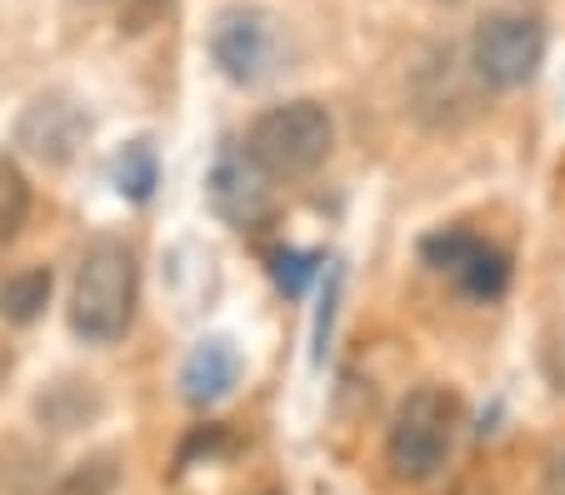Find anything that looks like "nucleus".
Segmentation results:
<instances>
[{
	"instance_id": "2eb2a0df",
	"label": "nucleus",
	"mask_w": 565,
	"mask_h": 495,
	"mask_svg": "<svg viewBox=\"0 0 565 495\" xmlns=\"http://www.w3.org/2000/svg\"><path fill=\"white\" fill-rule=\"evenodd\" d=\"M316 270H320L316 250H276V256H270V276H276V286L286 295H306V286L316 280Z\"/></svg>"
},
{
	"instance_id": "6ab92c4d",
	"label": "nucleus",
	"mask_w": 565,
	"mask_h": 495,
	"mask_svg": "<svg viewBox=\"0 0 565 495\" xmlns=\"http://www.w3.org/2000/svg\"><path fill=\"white\" fill-rule=\"evenodd\" d=\"M545 495H565V451L545 461Z\"/></svg>"
},
{
	"instance_id": "412c9836",
	"label": "nucleus",
	"mask_w": 565,
	"mask_h": 495,
	"mask_svg": "<svg viewBox=\"0 0 565 495\" xmlns=\"http://www.w3.org/2000/svg\"><path fill=\"white\" fill-rule=\"evenodd\" d=\"M436 6H460V0H436Z\"/></svg>"
},
{
	"instance_id": "9d476101",
	"label": "nucleus",
	"mask_w": 565,
	"mask_h": 495,
	"mask_svg": "<svg viewBox=\"0 0 565 495\" xmlns=\"http://www.w3.org/2000/svg\"><path fill=\"white\" fill-rule=\"evenodd\" d=\"M466 295H476V301H501L505 286H511V256L495 246H486V240H476L470 246V256L460 260V270L450 276Z\"/></svg>"
},
{
	"instance_id": "20e7f679",
	"label": "nucleus",
	"mask_w": 565,
	"mask_h": 495,
	"mask_svg": "<svg viewBox=\"0 0 565 495\" xmlns=\"http://www.w3.org/2000/svg\"><path fill=\"white\" fill-rule=\"evenodd\" d=\"M335 146L331 110L320 100H286L256 116L246 136V151L266 165L270 175H310Z\"/></svg>"
},
{
	"instance_id": "a211bd4d",
	"label": "nucleus",
	"mask_w": 565,
	"mask_h": 495,
	"mask_svg": "<svg viewBox=\"0 0 565 495\" xmlns=\"http://www.w3.org/2000/svg\"><path fill=\"white\" fill-rule=\"evenodd\" d=\"M160 6H166V0H130L120 21H126V31H146V25L160 15Z\"/></svg>"
},
{
	"instance_id": "9b49d317",
	"label": "nucleus",
	"mask_w": 565,
	"mask_h": 495,
	"mask_svg": "<svg viewBox=\"0 0 565 495\" xmlns=\"http://www.w3.org/2000/svg\"><path fill=\"white\" fill-rule=\"evenodd\" d=\"M45 301H51V270L45 266L15 270V276H6V286H0V315H6L11 325L41 321Z\"/></svg>"
},
{
	"instance_id": "0eeeda50",
	"label": "nucleus",
	"mask_w": 565,
	"mask_h": 495,
	"mask_svg": "<svg viewBox=\"0 0 565 495\" xmlns=\"http://www.w3.org/2000/svg\"><path fill=\"white\" fill-rule=\"evenodd\" d=\"M205 195L211 211L231 230H266L276 216V191H270V171L250 151H221V161L205 175Z\"/></svg>"
},
{
	"instance_id": "ddd939ff",
	"label": "nucleus",
	"mask_w": 565,
	"mask_h": 495,
	"mask_svg": "<svg viewBox=\"0 0 565 495\" xmlns=\"http://www.w3.org/2000/svg\"><path fill=\"white\" fill-rule=\"evenodd\" d=\"M25 220H31V181L21 165L0 155V246L21 236Z\"/></svg>"
},
{
	"instance_id": "f257e3e1",
	"label": "nucleus",
	"mask_w": 565,
	"mask_h": 495,
	"mask_svg": "<svg viewBox=\"0 0 565 495\" xmlns=\"http://www.w3.org/2000/svg\"><path fill=\"white\" fill-rule=\"evenodd\" d=\"M136 295H140V270L126 240L100 236L86 246L81 266L71 280V331L90 345H116L136 321Z\"/></svg>"
},
{
	"instance_id": "4468645a",
	"label": "nucleus",
	"mask_w": 565,
	"mask_h": 495,
	"mask_svg": "<svg viewBox=\"0 0 565 495\" xmlns=\"http://www.w3.org/2000/svg\"><path fill=\"white\" fill-rule=\"evenodd\" d=\"M120 485V461L116 455H90V461L71 465L45 495H116Z\"/></svg>"
},
{
	"instance_id": "6e6552de",
	"label": "nucleus",
	"mask_w": 565,
	"mask_h": 495,
	"mask_svg": "<svg viewBox=\"0 0 565 495\" xmlns=\"http://www.w3.org/2000/svg\"><path fill=\"white\" fill-rule=\"evenodd\" d=\"M90 136V116L75 106L71 96L51 90V96H35L25 106L21 126H15V146H25V155L45 165H65Z\"/></svg>"
},
{
	"instance_id": "f8f14e48",
	"label": "nucleus",
	"mask_w": 565,
	"mask_h": 495,
	"mask_svg": "<svg viewBox=\"0 0 565 495\" xmlns=\"http://www.w3.org/2000/svg\"><path fill=\"white\" fill-rule=\"evenodd\" d=\"M110 175H116V191L126 195V201H146V195L156 191V181H160V165H156V151H150V140H130L126 151L116 155Z\"/></svg>"
},
{
	"instance_id": "39448f33",
	"label": "nucleus",
	"mask_w": 565,
	"mask_h": 495,
	"mask_svg": "<svg viewBox=\"0 0 565 495\" xmlns=\"http://www.w3.org/2000/svg\"><path fill=\"white\" fill-rule=\"evenodd\" d=\"M211 55L221 65V76L235 86H270L290 65V31L276 11H225L211 31Z\"/></svg>"
},
{
	"instance_id": "dca6fc26",
	"label": "nucleus",
	"mask_w": 565,
	"mask_h": 495,
	"mask_svg": "<svg viewBox=\"0 0 565 495\" xmlns=\"http://www.w3.org/2000/svg\"><path fill=\"white\" fill-rule=\"evenodd\" d=\"M470 246H476V236L470 230H436V236L420 240V256H426V266L446 270V276H456L460 260L470 256Z\"/></svg>"
},
{
	"instance_id": "1a4fd4ad",
	"label": "nucleus",
	"mask_w": 565,
	"mask_h": 495,
	"mask_svg": "<svg viewBox=\"0 0 565 495\" xmlns=\"http://www.w3.org/2000/svg\"><path fill=\"white\" fill-rule=\"evenodd\" d=\"M241 380V361L225 341H205L195 345L181 366V396L191 406H215V400L231 396V386Z\"/></svg>"
},
{
	"instance_id": "f3484780",
	"label": "nucleus",
	"mask_w": 565,
	"mask_h": 495,
	"mask_svg": "<svg viewBox=\"0 0 565 495\" xmlns=\"http://www.w3.org/2000/svg\"><path fill=\"white\" fill-rule=\"evenodd\" d=\"M545 376H551V386L565 396V325L551 335V345H545Z\"/></svg>"
},
{
	"instance_id": "aec40b11",
	"label": "nucleus",
	"mask_w": 565,
	"mask_h": 495,
	"mask_svg": "<svg viewBox=\"0 0 565 495\" xmlns=\"http://www.w3.org/2000/svg\"><path fill=\"white\" fill-rule=\"evenodd\" d=\"M446 495H486V491H480V485H470V481H466V485H456V491H446Z\"/></svg>"
},
{
	"instance_id": "7ed1b4c3",
	"label": "nucleus",
	"mask_w": 565,
	"mask_h": 495,
	"mask_svg": "<svg viewBox=\"0 0 565 495\" xmlns=\"http://www.w3.org/2000/svg\"><path fill=\"white\" fill-rule=\"evenodd\" d=\"M486 80H480L470 45H430L420 65L411 71V116L426 130H460L486 106Z\"/></svg>"
},
{
	"instance_id": "f03ea898",
	"label": "nucleus",
	"mask_w": 565,
	"mask_h": 495,
	"mask_svg": "<svg viewBox=\"0 0 565 495\" xmlns=\"http://www.w3.org/2000/svg\"><path fill=\"white\" fill-rule=\"evenodd\" d=\"M460 431V400L446 386H416L391 420L385 435V461H391L395 481L420 485L450 461Z\"/></svg>"
},
{
	"instance_id": "423d86ee",
	"label": "nucleus",
	"mask_w": 565,
	"mask_h": 495,
	"mask_svg": "<svg viewBox=\"0 0 565 495\" xmlns=\"http://www.w3.org/2000/svg\"><path fill=\"white\" fill-rule=\"evenodd\" d=\"M470 61L491 90H521L545 65V25L535 15H486L470 35Z\"/></svg>"
}]
</instances>
